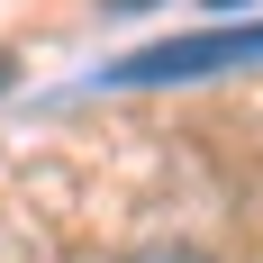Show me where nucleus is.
<instances>
[{
    "instance_id": "f257e3e1",
    "label": "nucleus",
    "mask_w": 263,
    "mask_h": 263,
    "mask_svg": "<svg viewBox=\"0 0 263 263\" xmlns=\"http://www.w3.org/2000/svg\"><path fill=\"white\" fill-rule=\"evenodd\" d=\"M263 64V27H200V36H163V46H136L109 64L118 91H145V82H200V73H236Z\"/></svg>"
},
{
    "instance_id": "20e7f679",
    "label": "nucleus",
    "mask_w": 263,
    "mask_h": 263,
    "mask_svg": "<svg viewBox=\"0 0 263 263\" xmlns=\"http://www.w3.org/2000/svg\"><path fill=\"white\" fill-rule=\"evenodd\" d=\"M109 9H136V0H109Z\"/></svg>"
},
{
    "instance_id": "f03ea898",
    "label": "nucleus",
    "mask_w": 263,
    "mask_h": 263,
    "mask_svg": "<svg viewBox=\"0 0 263 263\" xmlns=\"http://www.w3.org/2000/svg\"><path fill=\"white\" fill-rule=\"evenodd\" d=\"M127 263H209L200 245H145V254H127Z\"/></svg>"
},
{
    "instance_id": "7ed1b4c3",
    "label": "nucleus",
    "mask_w": 263,
    "mask_h": 263,
    "mask_svg": "<svg viewBox=\"0 0 263 263\" xmlns=\"http://www.w3.org/2000/svg\"><path fill=\"white\" fill-rule=\"evenodd\" d=\"M9 82H18V64H9V54H0V91H9Z\"/></svg>"
}]
</instances>
